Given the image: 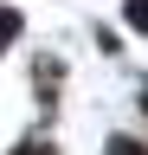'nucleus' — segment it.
I'll return each mask as SVG.
<instances>
[{
	"instance_id": "nucleus-1",
	"label": "nucleus",
	"mask_w": 148,
	"mask_h": 155,
	"mask_svg": "<svg viewBox=\"0 0 148 155\" xmlns=\"http://www.w3.org/2000/svg\"><path fill=\"white\" fill-rule=\"evenodd\" d=\"M122 13H129V26H135V32H148V0H129Z\"/></svg>"
},
{
	"instance_id": "nucleus-2",
	"label": "nucleus",
	"mask_w": 148,
	"mask_h": 155,
	"mask_svg": "<svg viewBox=\"0 0 148 155\" xmlns=\"http://www.w3.org/2000/svg\"><path fill=\"white\" fill-rule=\"evenodd\" d=\"M13 32H20V13H13V7H0V45H7Z\"/></svg>"
},
{
	"instance_id": "nucleus-3",
	"label": "nucleus",
	"mask_w": 148,
	"mask_h": 155,
	"mask_svg": "<svg viewBox=\"0 0 148 155\" xmlns=\"http://www.w3.org/2000/svg\"><path fill=\"white\" fill-rule=\"evenodd\" d=\"M109 155H142V149L129 142V136H116V142H109Z\"/></svg>"
},
{
	"instance_id": "nucleus-4",
	"label": "nucleus",
	"mask_w": 148,
	"mask_h": 155,
	"mask_svg": "<svg viewBox=\"0 0 148 155\" xmlns=\"http://www.w3.org/2000/svg\"><path fill=\"white\" fill-rule=\"evenodd\" d=\"M13 155H52V149L45 142H26V149H13Z\"/></svg>"
},
{
	"instance_id": "nucleus-5",
	"label": "nucleus",
	"mask_w": 148,
	"mask_h": 155,
	"mask_svg": "<svg viewBox=\"0 0 148 155\" xmlns=\"http://www.w3.org/2000/svg\"><path fill=\"white\" fill-rule=\"evenodd\" d=\"M142 104H148V91H142Z\"/></svg>"
}]
</instances>
